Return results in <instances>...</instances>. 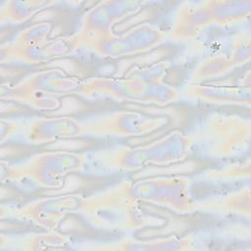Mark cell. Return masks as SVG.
Here are the masks:
<instances>
[{"label": "cell", "instance_id": "cell-1", "mask_svg": "<svg viewBox=\"0 0 251 251\" xmlns=\"http://www.w3.org/2000/svg\"><path fill=\"white\" fill-rule=\"evenodd\" d=\"M169 67V62L163 61L124 77L92 76L82 79L75 94L165 106L182 97L181 91L165 79Z\"/></svg>", "mask_w": 251, "mask_h": 251}, {"label": "cell", "instance_id": "cell-2", "mask_svg": "<svg viewBox=\"0 0 251 251\" xmlns=\"http://www.w3.org/2000/svg\"><path fill=\"white\" fill-rule=\"evenodd\" d=\"M194 146L193 135L173 130L157 140L136 145H116L95 151L89 159L99 168L135 172L149 166H166L183 161Z\"/></svg>", "mask_w": 251, "mask_h": 251}, {"label": "cell", "instance_id": "cell-3", "mask_svg": "<svg viewBox=\"0 0 251 251\" xmlns=\"http://www.w3.org/2000/svg\"><path fill=\"white\" fill-rule=\"evenodd\" d=\"M88 162L87 154L67 150L45 151L20 163L2 165V175L3 178L15 183L57 188L70 175L83 171Z\"/></svg>", "mask_w": 251, "mask_h": 251}, {"label": "cell", "instance_id": "cell-4", "mask_svg": "<svg viewBox=\"0 0 251 251\" xmlns=\"http://www.w3.org/2000/svg\"><path fill=\"white\" fill-rule=\"evenodd\" d=\"M250 0H208L183 3L177 10L169 36L186 40L211 25H228L250 16Z\"/></svg>", "mask_w": 251, "mask_h": 251}, {"label": "cell", "instance_id": "cell-5", "mask_svg": "<svg viewBox=\"0 0 251 251\" xmlns=\"http://www.w3.org/2000/svg\"><path fill=\"white\" fill-rule=\"evenodd\" d=\"M78 214L93 226L109 230L137 229L148 221L141 203L125 195L119 183L90 195H82Z\"/></svg>", "mask_w": 251, "mask_h": 251}, {"label": "cell", "instance_id": "cell-6", "mask_svg": "<svg viewBox=\"0 0 251 251\" xmlns=\"http://www.w3.org/2000/svg\"><path fill=\"white\" fill-rule=\"evenodd\" d=\"M251 123L235 114L212 113L208 115L193 135L194 145L215 159L239 157L248 150Z\"/></svg>", "mask_w": 251, "mask_h": 251}, {"label": "cell", "instance_id": "cell-7", "mask_svg": "<svg viewBox=\"0 0 251 251\" xmlns=\"http://www.w3.org/2000/svg\"><path fill=\"white\" fill-rule=\"evenodd\" d=\"M81 82L82 79L66 71L48 69L3 86L1 98L21 102L38 110H53L59 105V96L75 94Z\"/></svg>", "mask_w": 251, "mask_h": 251}, {"label": "cell", "instance_id": "cell-8", "mask_svg": "<svg viewBox=\"0 0 251 251\" xmlns=\"http://www.w3.org/2000/svg\"><path fill=\"white\" fill-rule=\"evenodd\" d=\"M119 184L124 194L135 202L155 204L176 213L195 211L191 180L186 176H153Z\"/></svg>", "mask_w": 251, "mask_h": 251}, {"label": "cell", "instance_id": "cell-9", "mask_svg": "<svg viewBox=\"0 0 251 251\" xmlns=\"http://www.w3.org/2000/svg\"><path fill=\"white\" fill-rule=\"evenodd\" d=\"M171 124L166 115L118 110L79 118L80 137H137L162 129Z\"/></svg>", "mask_w": 251, "mask_h": 251}, {"label": "cell", "instance_id": "cell-10", "mask_svg": "<svg viewBox=\"0 0 251 251\" xmlns=\"http://www.w3.org/2000/svg\"><path fill=\"white\" fill-rule=\"evenodd\" d=\"M165 38V32L157 25L141 24L123 33L112 31L87 39L82 44L102 57L115 59L149 51L160 45Z\"/></svg>", "mask_w": 251, "mask_h": 251}, {"label": "cell", "instance_id": "cell-11", "mask_svg": "<svg viewBox=\"0 0 251 251\" xmlns=\"http://www.w3.org/2000/svg\"><path fill=\"white\" fill-rule=\"evenodd\" d=\"M81 194H64L33 200L19 208L2 210V217L29 221L46 230H56L60 223L70 214H78Z\"/></svg>", "mask_w": 251, "mask_h": 251}, {"label": "cell", "instance_id": "cell-12", "mask_svg": "<svg viewBox=\"0 0 251 251\" xmlns=\"http://www.w3.org/2000/svg\"><path fill=\"white\" fill-rule=\"evenodd\" d=\"M144 2L140 1H118L107 0L98 2L83 16L81 28L78 35L83 41L108 34L118 22L135 14L140 10Z\"/></svg>", "mask_w": 251, "mask_h": 251}, {"label": "cell", "instance_id": "cell-13", "mask_svg": "<svg viewBox=\"0 0 251 251\" xmlns=\"http://www.w3.org/2000/svg\"><path fill=\"white\" fill-rule=\"evenodd\" d=\"M251 58V44L248 34L242 32L234 37V44L229 56L215 55L200 62L193 70L192 83L221 76L231 70L248 63Z\"/></svg>", "mask_w": 251, "mask_h": 251}, {"label": "cell", "instance_id": "cell-14", "mask_svg": "<svg viewBox=\"0 0 251 251\" xmlns=\"http://www.w3.org/2000/svg\"><path fill=\"white\" fill-rule=\"evenodd\" d=\"M182 97L212 105L250 106L251 89L243 84L215 85L195 82L186 85Z\"/></svg>", "mask_w": 251, "mask_h": 251}, {"label": "cell", "instance_id": "cell-15", "mask_svg": "<svg viewBox=\"0 0 251 251\" xmlns=\"http://www.w3.org/2000/svg\"><path fill=\"white\" fill-rule=\"evenodd\" d=\"M80 44L81 40L78 33L49 38L35 46L7 55L1 58V62L18 61L27 64L44 63L72 54L80 46Z\"/></svg>", "mask_w": 251, "mask_h": 251}, {"label": "cell", "instance_id": "cell-16", "mask_svg": "<svg viewBox=\"0 0 251 251\" xmlns=\"http://www.w3.org/2000/svg\"><path fill=\"white\" fill-rule=\"evenodd\" d=\"M78 137V118L71 116L34 119L29 123L26 131V138L32 143H48Z\"/></svg>", "mask_w": 251, "mask_h": 251}, {"label": "cell", "instance_id": "cell-17", "mask_svg": "<svg viewBox=\"0 0 251 251\" xmlns=\"http://www.w3.org/2000/svg\"><path fill=\"white\" fill-rule=\"evenodd\" d=\"M195 240L191 235L167 236L151 239L132 237L120 238L115 241L93 247L99 250H190L194 248Z\"/></svg>", "mask_w": 251, "mask_h": 251}, {"label": "cell", "instance_id": "cell-18", "mask_svg": "<svg viewBox=\"0 0 251 251\" xmlns=\"http://www.w3.org/2000/svg\"><path fill=\"white\" fill-rule=\"evenodd\" d=\"M205 211L223 214H235L250 217L251 196L250 188L242 187L236 191L215 197L210 200L196 202L195 211Z\"/></svg>", "mask_w": 251, "mask_h": 251}, {"label": "cell", "instance_id": "cell-19", "mask_svg": "<svg viewBox=\"0 0 251 251\" xmlns=\"http://www.w3.org/2000/svg\"><path fill=\"white\" fill-rule=\"evenodd\" d=\"M51 29L52 25L48 22H40L22 29L11 41L2 45L1 58L48 40Z\"/></svg>", "mask_w": 251, "mask_h": 251}, {"label": "cell", "instance_id": "cell-20", "mask_svg": "<svg viewBox=\"0 0 251 251\" xmlns=\"http://www.w3.org/2000/svg\"><path fill=\"white\" fill-rule=\"evenodd\" d=\"M7 243H17L24 250H44V249H62L66 248L70 243V239L66 234L57 230H47L46 232L30 233L23 237L12 240L7 238Z\"/></svg>", "mask_w": 251, "mask_h": 251}, {"label": "cell", "instance_id": "cell-21", "mask_svg": "<svg viewBox=\"0 0 251 251\" xmlns=\"http://www.w3.org/2000/svg\"><path fill=\"white\" fill-rule=\"evenodd\" d=\"M54 4L50 1H6L1 4L0 19L1 22H8L13 24L23 23L40 10Z\"/></svg>", "mask_w": 251, "mask_h": 251}, {"label": "cell", "instance_id": "cell-22", "mask_svg": "<svg viewBox=\"0 0 251 251\" xmlns=\"http://www.w3.org/2000/svg\"><path fill=\"white\" fill-rule=\"evenodd\" d=\"M251 163L247 159L245 161H236L226 164L220 169H215L206 172L205 176L214 181H231L250 177Z\"/></svg>", "mask_w": 251, "mask_h": 251}, {"label": "cell", "instance_id": "cell-23", "mask_svg": "<svg viewBox=\"0 0 251 251\" xmlns=\"http://www.w3.org/2000/svg\"><path fill=\"white\" fill-rule=\"evenodd\" d=\"M19 124L13 120H1V137L0 140L2 143L9 140L18 130Z\"/></svg>", "mask_w": 251, "mask_h": 251}]
</instances>
